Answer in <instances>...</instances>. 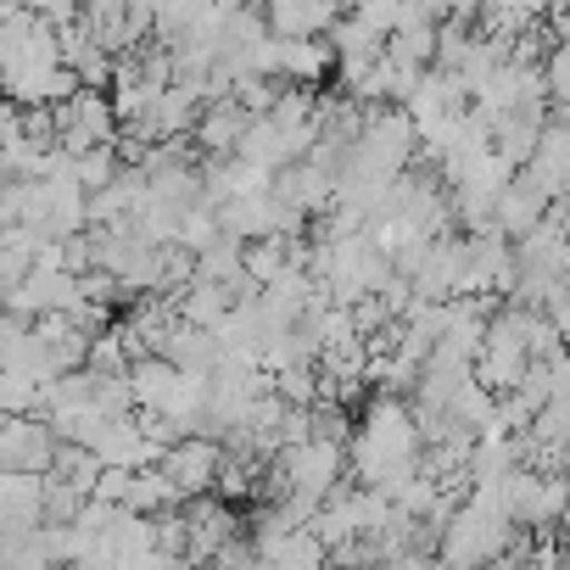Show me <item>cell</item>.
Listing matches in <instances>:
<instances>
[{"label":"cell","mask_w":570,"mask_h":570,"mask_svg":"<svg viewBox=\"0 0 570 570\" xmlns=\"http://www.w3.org/2000/svg\"><path fill=\"white\" fill-rule=\"evenodd\" d=\"M157 470H163V481L179 492V503H185V498H207V492H213V470H218V442H207V436H179V442H168V448L157 453Z\"/></svg>","instance_id":"3"},{"label":"cell","mask_w":570,"mask_h":570,"mask_svg":"<svg viewBox=\"0 0 570 570\" xmlns=\"http://www.w3.org/2000/svg\"><path fill=\"white\" fill-rule=\"evenodd\" d=\"M174 392H179V370L168 358H135L129 364V397H135V409L168 414Z\"/></svg>","instance_id":"7"},{"label":"cell","mask_w":570,"mask_h":570,"mask_svg":"<svg viewBox=\"0 0 570 570\" xmlns=\"http://www.w3.org/2000/svg\"><path fill=\"white\" fill-rule=\"evenodd\" d=\"M542 213H548V196L525 179V174H514L498 196H492V229L503 235V240H520V235H531L537 224H542Z\"/></svg>","instance_id":"6"},{"label":"cell","mask_w":570,"mask_h":570,"mask_svg":"<svg viewBox=\"0 0 570 570\" xmlns=\"http://www.w3.org/2000/svg\"><path fill=\"white\" fill-rule=\"evenodd\" d=\"M257 12L274 40H314L342 18V0H263Z\"/></svg>","instance_id":"4"},{"label":"cell","mask_w":570,"mask_h":570,"mask_svg":"<svg viewBox=\"0 0 570 570\" xmlns=\"http://www.w3.org/2000/svg\"><path fill=\"white\" fill-rule=\"evenodd\" d=\"M279 268H292V257H285V235H257V240H240V274L257 285H263L279 274Z\"/></svg>","instance_id":"11"},{"label":"cell","mask_w":570,"mask_h":570,"mask_svg":"<svg viewBox=\"0 0 570 570\" xmlns=\"http://www.w3.org/2000/svg\"><path fill=\"white\" fill-rule=\"evenodd\" d=\"M23 12H35L46 23H68V18H79V0H23Z\"/></svg>","instance_id":"13"},{"label":"cell","mask_w":570,"mask_h":570,"mask_svg":"<svg viewBox=\"0 0 570 570\" xmlns=\"http://www.w3.org/2000/svg\"><path fill=\"white\" fill-rule=\"evenodd\" d=\"M331 68H336V51H331L325 35H314V40H274V79H285V85L320 90L331 79Z\"/></svg>","instance_id":"5"},{"label":"cell","mask_w":570,"mask_h":570,"mask_svg":"<svg viewBox=\"0 0 570 570\" xmlns=\"http://www.w3.org/2000/svg\"><path fill=\"white\" fill-rule=\"evenodd\" d=\"M118 151H112V140H101V146H90V151H79L73 157V185L85 190V196H96V190H107L112 179H118Z\"/></svg>","instance_id":"12"},{"label":"cell","mask_w":570,"mask_h":570,"mask_svg":"<svg viewBox=\"0 0 570 570\" xmlns=\"http://www.w3.org/2000/svg\"><path fill=\"white\" fill-rule=\"evenodd\" d=\"M174 314L196 331H218V320L229 314V292L224 285H207V279H190L185 292L174 297Z\"/></svg>","instance_id":"9"},{"label":"cell","mask_w":570,"mask_h":570,"mask_svg":"<svg viewBox=\"0 0 570 570\" xmlns=\"http://www.w3.org/2000/svg\"><path fill=\"white\" fill-rule=\"evenodd\" d=\"M51 124H57V151L62 157H79V151H90V146L118 135L107 90H73L68 101H51Z\"/></svg>","instance_id":"1"},{"label":"cell","mask_w":570,"mask_h":570,"mask_svg":"<svg viewBox=\"0 0 570 570\" xmlns=\"http://www.w3.org/2000/svg\"><path fill=\"white\" fill-rule=\"evenodd\" d=\"M163 358H168L179 375H213V364H218V342H213V331H196V325L174 320Z\"/></svg>","instance_id":"8"},{"label":"cell","mask_w":570,"mask_h":570,"mask_svg":"<svg viewBox=\"0 0 570 570\" xmlns=\"http://www.w3.org/2000/svg\"><path fill=\"white\" fill-rule=\"evenodd\" d=\"M0 303H7V292H0Z\"/></svg>","instance_id":"16"},{"label":"cell","mask_w":570,"mask_h":570,"mask_svg":"<svg viewBox=\"0 0 570 570\" xmlns=\"http://www.w3.org/2000/svg\"><path fill=\"white\" fill-rule=\"evenodd\" d=\"M12 135H18V107H12L7 96H0V146H7Z\"/></svg>","instance_id":"14"},{"label":"cell","mask_w":570,"mask_h":570,"mask_svg":"<svg viewBox=\"0 0 570 570\" xmlns=\"http://www.w3.org/2000/svg\"><path fill=\"white\" fill-rule=\"evenodd\" d=\"M57 453V431L46 414H0V470L46 475Z\"/></svg>","instance_id":"2"},{"label":"cell","mask_w":570,"mask_h":570,"mask_svg":"<svg viewBox=\"0 0 570 570\" xmlns=\"http://www.w3.org/2000/svg\"><path fill=\"white\" fill-rule=\"evenodd\" d=\"M7 7H23V0H7Z\"/></svg>","instance_id":"15"},{"label":"cell","mask_w":570,"mask_h":570,"mask_svg":"<svg viewBox=\"0 0 570 570\" xmlns=\"http://www.w3.org/2000/svg\"><path fill=\"white\" fill-rule=\"evenodd\" d=\"M163 509H179V492L163 481V470H157V464H140V470H129L124 514H163Z\"/></svg>","instance_id":"10"}]
</instances>
